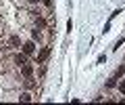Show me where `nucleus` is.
Wrapping results in <instances>:
<instances>
[{
	"instance_id": "nucleus-1",
	"label": "nucleus",
	"mask_w": 125,
	"mask_h": 105,
	"mask_svg": "<svg viewBox=\"0 0 125 105\" xmlns=\"http://www.w3.org/2000/svg\"><path fill=\"white\" fill-rule=\"evenodd\" d=\"M0 86L6 90H15V88H23V78L13 69H4L0 74Z\"/></svg>"
},
{
	"instance_id": "nucleus-2",
	"label": "nucleus",
	"mask_w": 125,
	"mask_h": 105,
	"mask_svg": "<svg viewBox=\"0 0 125 105\" xmlns=\"http://www.w3.org/2000/svg\"><path fill=\"white\" fill-rule=\"evenodd\" d=\"M38 48H40V44H38L36 40L27 38V40L21 42V48H19V50H21V53H25V55L31 59V57H36V55H38Z\"/></svg>"
},
{
	"instance_id": "nucleus-3",
	"label": "nucleus",
	"mask_w": 125,
	"mask_h": 105,
	"mask_svg": "<svg viewBox=\"0 0 125 105\" xmlns=\"http://www.w3.org/2000/svg\"><path fill=\"white\" fill-rule=\"evenodd\" d=\"M17 21L21 23L23 28H29L31 21H33V13H31L29 9H21V11L17 13Z\"/></svg>"
},
{
	"instance_id": "nucleus-4",
	"label": "nucleus",
	"mask_w": 125,
	"mask_h": 105,
	"mask_svg": "<svg viewBox=\"0 0 125 105\" xmlns=\"http://www.w3.org/2000/svg\"><path fill=\"white\" fill-rule=\"evenodd\" d=\"M21 36H19V34H9V36H6L4 38V42H2V44H4V46H9V48L10 50H19V48H21Z\"/></svg>"
},
{
	"instance_id": "nucleus-5",
	"label": "nucleus",
	"mask_w": 125,
	"mask_h": 105,
	"mask_svg": "<svg viewBox=\"0 0 125 105\" xmlns=\"http://www.w3.org/2000/svg\"><path fill=\"white\" fill-rule=\"evenodd\" d=\"M17 101L19 103H31V101H36V92L31 90V88H19Z\"/></svg>"
},
{
	"instance_id": "nucleus-6",
	"label": "nucleus",
	"mask_w": 125,
	"mask_h": 105,
	"mask_svg": "<svg viewBox=\"0 0 125 105\" xmlns=\"http://www.w3.org/2000/svg\"><path fill=\"white\" fill-rule=\"evenodd\" d=\"M42 4V0H25V6L27 9H36V6Z\"/></svg>"
},
{
	"instance_id": "nucleus-7",
	"label": "nucleus",
	"mask_w": 125,
	"mask_h": 105,
	"mask_svg": "<svg viewBox=\"0 0 125 105\" xmlns=\"http://www.w3.org/2000/svg\"><path fill=\"white\" fill-rule=\"evenodd\" d=\"M123 42H125V38H123V36H121V38H119V40H117V42H115V46H113V50H119V48H121V44H123Z\"/></svg>"
},
{
	"instance_id": "nucleus-8",
	"label": "nucleus",
	"mask_w": 125,
	"mask_h": 105,
	"mask_svg": "<svg viewBox=\"0 0 125 105\" xmlns=\"http://www.w3.org/2000/svg\"><path fill=\"white\" fill-rule=\"evenodd\" d=\"M96 63H98V65L106 63V55H104V53H102V55H98V59H96Z\"/></svg>"
},
{
	"instance_id": "nucleus-9",
	"label": "nucleus",
	"mask_w": 125,
	"mask_h": 105,
	"mask_svg": "<svg viewBox=\"0 0 125 105\" xmlns=\"http://www.w3.org/2000/svg\"><path fill=\"white\" fill-rule=\"evenodd\" d=\"M111 23H113V21H106V23H104V30H102L104 34H108V32H111Z\"/></svg>"
},
{
	"instance_id": "nucleus-10",
	"label": "nucleus",
	"mask_w": 125,
	"mask_h": 105,
	"mask_svg": "<svg viewBox=\"0 0 125 105\" xmlns=\"http://www.w3.org/2000/svg\"><path fill=\"white\" fill-rule=\"evenodd\" d=\"M71 30H73V21H71V19H69V21H67V32L71 34Z\"/></svg>"
},
{
	"instance_id": "nucleus-11",
	"label": "nucleus",
	"mask_w": 125,
	"mask_h": 105,
	"mask_svg": "<svg viewBox=\"0 0 125 105\" xmlns=\"http://www.w3.org/2000/svg\"><path fill=\"white\" fill-rule=\"evenodd\" d=\"M4 28V19H2V13H0V30Z\"/></svg>"
}]
</instances>
